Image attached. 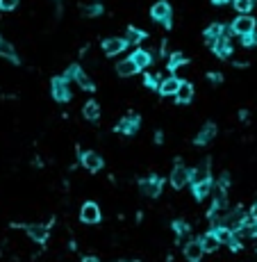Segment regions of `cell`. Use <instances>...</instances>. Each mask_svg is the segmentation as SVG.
Returning <instances> with one entry per match:
<instances>
[{"instance_id":"obj_26","label":"cell","mask_w":257,"mask_h":262,"mask_svg":"<svg viewBox=\"0 0 257 262\" xmlns=\"http://www.w3.org/2000/svg\"><path fill=\"white\" fill-rule=\"evenodd\" d=\"M235 9L239 14H248L255 9V0H235Z\"/></svg>"},{"instance_id":"obj_15","label":"cell","mask_w":257,"mask_h":262,"mask_svg":"<svg viewBox=\"0 0 257 262\" xmlns=\"http://www.w3.org/2000/svg\"><path fill=\"white\" fill-rule=\"evenodd\" d=\"M137 71H139V66L134 64L132 57H130V59H121V62L116 64V73L121 75V78H130V75H134Z\"/></svg>"},{"instance_id":"obj_40","label":"cell","mask_w":257,"mask_h":262,"mask_svg":"<svg viewBox=\"0 0 257 262\" xmlns=\"http://www.w3.org/2000/svg\"><path fill=\"white\" fill-rule=\"evenodd\" d=\"M255 221H257V217H255Z\"/></svg>"},{"instance_id":"obj_8","label":"cell","mask_w":257,"mask_h":262,"mask_svg":"<svg viewBox=\"0 0 257 262\" xmlns=\"http://www.w3.org/2000/svg\"><path fill=\"white\" fill-rule=\"evenodd\" d=\"M125 46H128V41L125 39H118V37H109L102 41V50L107 55H118V53H123Z\"/></svg>"},{"instance_id":"obj_14","label":"cell","mask_w":257,"mask_h":262,"mask_svg":"<svg viewBox=\"0 0 257 262\" xmlns=\"http://www.w3.org/2000/svg\"><path fill=\"white\" fill-rule=\"evenodd\" d=\"M25 230H27V235L32 237V240H37V242H46V240H48V226L30 224V226H25Z\"/></svg>"},{"instance_id":"obj_32","label":"cell","mask_w":257,"mask_h":262,"mask_svg":"<svg viewBox=\"0 0 257 262\" xmlns=\"http://www.w3.org/2000/svg\"><path fill=\"white\" fill-rule=\"evenodd\" d=\"M173 228L177 230V235H189V226L184 224V221H175V224H173Z\"/></svg>"},{"instance_id":"obj_39","label":"cell","mask_w":257,"mask_h":262,"mask_svg":"<svg viewBox=\"0 0 257 262\" xmlns=\"http://www.w3.org/2000/svg\"><path fill=\"white\" fill-rule=\"evenodd\" d=\"M132 262H139V260H132Z\"/></svg>"},{"instance_id":"obj_12","label":"cell","mask_w":257,"mask_h":262,"mask_svg":"<svg viewBox=\"0 0 257 262\" xmlns=\"http://www.w3.org/2000/svg\"><path fill=\"white\" fill-rule=\"evenodd\" d=\"M216 137V126L214 123H205L203 128H200V132L196 134V144H209V141Z\"/></svg>"},{"instance_id":"obj_21","label":"cell","mask_w":257,"mask_h":262,"mask_svg":"<svg viewBox=\"0 0 257 262\" xmlns=\"http://www.w3.org/2000/svg\"><path fill=\"white\" fill-rule=\"evenodd\" d=\"M132 59H134V64L139 66V71H141V69H148V66H150V62H153V55H150L148 50H134Z\"/></svg>"},{"instance_id":"obj_3","label":"cell","mask_w":257,"mask_h":262,"mask_svg":"<svg viewBox=\"0 0 257 262\" xmlns=\"http://www.w3.org/2000/svg\"><path fill=\"white\" fill-rule=\"evenodd\" d=\"M189 182H191V171L182 164H175V169L171 171V185L175 189H182L184 185H189Z\"/></svg>"},{"instance_id":"obj_13","label":"cell","mask_w":257,"mask_h":262,"mask_svg":"<svg viewBox=\"0 0 257 262\" xmlns=\"http://www.w3.org/2000/svg\"><path fill=\"white\" fill-rule=\"evenodd\" d=\"M180 85H182V82L177 80V78H166V80L160 82V94L162 96H175Z\"/></svg>"},{"instance_id":"obj_35","label":"cell","mask_w":257,"mask_h":262,"mask_svg":"<svg viewBox=\"0 0 257 262\" xmlns=\"http://www.w3.org/2000/svg\"><path fill=\"white\" fill-rule=\"evenodd\" d=\"M209 80L214 82V85H219V82L223 80V75H221V73H209Z\"/></svg>"},{"instance_id":"obj_9","label":"cell","mask_w":257,"mask_h":262,"mask_svg":"<svg viewBox=\"0 0 257 262\" xmlns=\"http://www.w3.org/2000/svg\"><path fill=\"white\" fill-rule=\"evenodd\" d=\"M137 128H139V117L137 114H128V117L121 119V123L116 126L118 132H123V134H132L137 132Z\"/></svg>"},{"instance_id":"obj_23","label":"cell","mask_w":257,"mask_h":262,"mask_svg":"<svg viewBox=\"0 0 257 262\" xmlns=\"http://www.w3.org/2000/svg\"><path fill=\"white\" fill-rule=\"evenodd\" d=\"M146 37V32H141L139 27H128V32H125V41L128 46H134V43H141Z\"/></svg>"},{"instance_id":"obj_11","label":"cell","mask_w":257,"mask_h":262,"mask_svg":"<svg viewBox=\"0 0 257 262\" xmlns=\"http://www.w3.org/2000/svg\"><path fill=\"white\" fill-rule=\"evenodd\" d=\"M203 253H205V249L200 242H189V244L184 246V258H187L189 262H200Z\"/></svg>"},{"instance_id":"obj_6","label":"cell","mask_w":257,"mask_h":262,"mask_svg":"<svg viewBox=\"0 0 257 262\" xmlns=\"http://www.w3.org/2000/svg\"><path fill=\"white\" fill-rule=\"evenodd\" d=\"M141 194L146 196H160V189H162V180L157 176H150V178H144L141 180Z\"/></svg>"},{"instance_id":"obj_36","label":"cell","mask_w":257,"mask_h":262,"mask_svg":"<svg viewBox=\"0 0 257 262\" xmlns=\"http://www.w3.org/2000/svg\"><path fill=\"white\" fill-rule=\"evenodd\" d=\"M82 262H100V260H98V258H85Z\"/></svg>"},{"instance_id":"obj_38","label":"cell","mask_w":257,"mask_h":262,"mask_svg":"<svg viewBox=\"0 0 257 262\" xmlns=\"http://www.w3.org/2000/svg\"><path fill=\"white\" fill-rule=\"evenodd\" d=\"M0 43H2V37H0Z\"/></svg>"},{"instance_id":"obj_2","label":"cell","mask_w":257,"mask_h":262,"mask_svg":"<svg viewBox=\"0 0 257 262\" xmlns=\"http://www.w3.org/2000/svg\"><path fill=\"white\" fill-rule=\"evenodd\" d=\"M232 32L239 34V37L255 32V18L248 16V14H241V16H237L235 23H232Z\"/></svg>"},{"instance_id":"obj_4","label":"cell","mask_w":257,"mask_h":262,"mask_svg":"<svg viewBox=\"0 0 257 262\" xmlns=\"http://www.w3.org/2000/svg\"><path fill=\"white\" fill-rule=\"evenodd\" d=\"M53 96L59 103H66L71 98V89H69V80L66 78H55L53 80Z\"/></svg>"},{"instance_id":"obj_31","label":"cell","mask_w":257,"mask_h":262,"mask_svg":"<svg viewBox=\"0 0 257 262\" xmlns=\"http://www.w3.org/2000/svg\"><path fill=\"white\" fill-rule=\"evenodd\" d=\"M244 46L246 48H251V46H257V32H251V34H244Z\"/></svg>"},{"instance_id":"obj_1","label":"cell","mask_w":257,"mask_h":262,"mask_svg":"<svg viewBox=\"0 0 257 262\" xmlns=\"http://www.w3.org/2000/svg\"><path fill=\"white\" fill-rule=\"evenodd\" d=\"M150 16L155 18L157 23H162V25L171 27V5H169V2H164V0H160V2H155V5H153V9H150Z\"/></svg>"},{"instance_id":"obj_33","label":"cell","mask_w":257,"mask_h":262,"mask_svg":"<svg viewBox=\"0 0 257 262\" xmlns=\"http://www.w3.org/2000/svg\"><path fill=\"white\" fill-rule=\"evenodd\" d=\"M78 73H80V66H69V69H66V75H64V78H66V80H71V78H73V80H75V75H78Z\"/></svg>"},{"instance_id":"obj_7","label":"cell","mask_w":257,"mask_h":262,"mask_svg":"<svg viewBox=\"0 0 257 262\" xmlns=\"http://www.w3.org/2000/svg\"><path fill=\"white\" fill-rule=\"evenodd\" d=\"M82 166H85L86 171H100L102 166V157L98 155V153H93V150H86V153H82Z\"/></svg>"},{"instance_id":"obj_20","label":"cell","mask_w":257,"mask_h":262,"mask_svg":"<svg viewBox=\"0 0 257 262\" xmlns=\"http://www.w3.org/2000/svg\"><path fill=\"white\" fill-rule=\"evenodd\" d=\"M214 48V53L219 55V57H228V55L232 53V46H230V39H228V34H223V37L219 39V41L212 46Z\"/></svg>"},{"instance_id":"obj_28","label":"cell","mask_w":257,"mask_h":262,"mask_svg":"<svg viewBox=\"0 0 257 262\" xmlns=\"http://www.w3.org/2000/svg\"><path fill=\"white\" fill-rule=\"evenodd\" d=\"M209 189H212V185H209V182H198V185H193V196L198 198H205L209 194Z\"/></svg>"},{"instance_id":"obj_24","label":"cell","mask_w":257,"mask_h":262,"mask_svg":"<svg viewBox=\"0 0 257 262\" xmlns=\"http://www.w3.org/2000/svg\"><path fill=\"white\" fill-rule=\"evenodd\" d=\"M75 82H78L80 89H85V91H93V89H96V87H93V80L85 73V71H80V73L75 75Z\"/></svg>"},{"instance_id":"obj_5","label":"cell","mask_w":257,"mask_h":262,"mask_svg":"<svg viewBox=\"0 0 257 262\" xmlns=\"http://www.w3.org/2000/svg\"><path fill=\"white\" fill-rule=\"evenodd\" d=\"M80 219L85 221V224H98L100 221V208H98L96 203H85L80 208Z\"/></svg>"},{"instance_id":"obj_18","label":"cell","mask_w":257,"mask_h":262,"mask_svg":"<svg viewBox=\"0 0 257 262\" xmlns=\"http://www.w3.org/2000/svg\"><path fill=\"white\" fill-rule=\"evenodd\" d=\"M175 98H177V103H180V105H187V103H191L193 101V87L189 85V82H182V85H180V89H177V94H175Z\"/></svg>"},{"instance_id":"obj_10","label":"cell","mask_w":257,"mask_h":262,"mask_svg":"<svg viewBox=\"0 0 257 262\" xmlns=\"http://www.w3.org/2000/svg\"><path fill=\"white\" fill-rule=\"evenodd\" d=\"M209 160H205L203 164H198L196 169H191V185H198V182H209Z\"/></svg>"},{"instance_id":"obj_29","label":"cell","mask_w":257,"mask_h":262,"mask_svg":"<svg viewBox=\"0 0 257 262\" xmlns=\"http://www.w3.org/2000/svg\"><path fill=\"white\" fill-rule=\"evenodd\" d=\"M82 14H85V16H98V14H102V7H100V5L82 7Z\"/></svg>"},{"instance_id":"obj_19","label":"cell","mask_w":257,"mask_h":262,"mask_svg":"<svg viewBox=\"0 0 257 262\" xmlns=\"http://www.w3.org/2000/svg\"><path fill=\"white\" fill-rule=\"evenodd\" d=\"M82 114H85L86 121H98V117H100V105H98L96 101L85 103V107H82Z\"/></svg>"},{"instance_id":"obj_34","label":"cell","mask_w":257,"mask_h":262,"mask_svg":"<svg viewBox=\"0 0 257 262\" xmlns=\"http://www.w3.org/2000/svg\"><path fill=\"white\" fill-rule=\"evenodd\" d=\"M146 85L148 87H157V89H160V82H157V75H146Z\"/></svg>"},{"instance_id":"obj_16","label":"cell","mask_w":257,"mask_h":262,"mask_svg":"<svg viewBox=\"0 0 257 262\" xmlns=\"http://www.w3.org/2000/svg\"><path fill=\"white\" fill-rule=\"evenodd\" d=\"M200 244H203L205 253H214V251H219L221 242H219V237H216V233L212 230V233H205V235L200 237Z\"/></svg>"},{"instance_id":"obj_17","label":"cell","mask_w":257,"mask_h":262,"mask_svg":"<svg viewBox=\"0 0 257 262\" xmlns=\"http://www.w3.org/2000/svg\"><path fill=\"white\" fill-rule=\"evenodd\" d=\"M223 34H225V27L221 25V23H214V25H209L207 30H205V41H207L209 46H214Z\"/></svg>"},{"instance_id":"obj_37","label":"cell","mask_w":257,"mask_h":262,"mask_svg":"<svg viewBox=\"0 0 257 262\" xmlns=\"http://www.w3.org/2000/svg\"><path fill=\"white\" fill-rule=\"evenodd\" d=\"M214 5H223V2H228V0H212Z\"/></svg>"},{"instance_id":"obj_30","label":"cell","mask_w":257,"mask_h":262,"mask_svg":"<svg viewBox=\"0 0 257 262\" xmlns=\"http://www.w3.org/2000/svg\"><path fill=\"white\" fill-rule=\"evenodd\" d=\"M18 7V0H0V9L2 11H11Z\"/></svg>"},{"instance_id":"obj_25","label":"cell","mask_w":257,"mask_h":262,"mask_svg":"<svg viewBox=\"0 0 257 262\" xmlns=\"http://www.w3.org/2000/svg\"><path fill=\"white\" fill-rule=\"evenodd\" d=\"M0 55H2V57H7V59H9V62H14V64H16V62H18V57H16V50H14V46H11V43H7V41H2V43H0Z\"/></svg>"},{"instance_id":"obj_22","label":"cell","mask_w":257,"mask_h":262,"mask_svg":"<svg viewBox=\"0 0 257 262\" xmlns=\"http://www.w3.org/2000/svg\"><path fill=\"white\" fill-rule=\"evenodd\" d=\"M214 233H216V237H219L221 244H232V242H235V230L228 228V226H219Z\"/></svg>"},{"instance_id":"obj_27","label":"cell","mask_w":257,"mask_h":262,"mask_svg":"<svg viewBox=\"0 0 257 262\" xmlns=\"http://www.w3.org/2000/svg\"><path fill=\"white\" fill-rule=\"evenodd\" d=\"M184 64H187V57H184L182 53H173V55H171V62H169V69L177 71L180 66H184Z\"/></svg>"}]
</instances>
